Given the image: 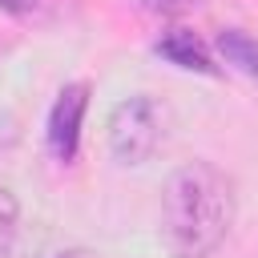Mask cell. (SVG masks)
<instances>
[{"instance_id":"1","label":"cell","mask_w":258,"mask_h":258,"mask_svg":"<svg viewBox=\"0 0 258 258\" xmlns=\"http://www.w3.org/2000/svg\"><path fill=\"white\" fill-rule=\"evenodd\" d=\"M234 226V181L210 165L189 161L169 173L161 189V238L173 258H206Z\"/></svg>"},{"instance_id":"2","label":"cell","mask_w":258,"mask_h":258,"mask_svg":"<svg viewBox=\"0 0 258 258\" xmlns=\"http://www.w3.org/2000/svg\"><path fill=\"white\" fill-rule=\"evenodd\" d=\"M165 141V109L153 97H129L109 113V149L121 165L149 161Z\"/></svg>"},{"instance_id":"3","label":"cell","mask_w":258,"mask_h":258,"mask_svg":"<svg viewBox=\"0 0 258 258\" xmlns=\"http://www.w3.org/2000/svg\"><path fill=\"white\" fill-rule=\"evenodd\" d=\"M85 109H89V85L73 81L56 93L52 113H48V149L56 161H73L81 149V125H85Z\"/></svg>"},{"instance_id":"4","label":"cell","mask_w":258,"mask_h":258,"mask_svg":"<svg viewBox=\"0 0 258 258\" xmlns=\"http://www.w3.org/2000/svg\"><path fill=\"white\" fill-rule=\"evenodd\" d=\"M153 48H157L169 64H177V69L206 73V77H214V73H218V64H214V56H210L206 40H202L198 32H189V28H169V32H161Z\"/></svg>"},{"instance_id":"5","label":"cell","mask_w":258,"mask_h":258,"mask_svg":"<svg viewBox=\"0 0 258 258\" xmlns=\"http://www.w3.org/2000/svg\"><path fill=\"white\" fill-rule=\"evenodd\" d=\"M218 52L226 64H234L238 73L258 81V36L242 32V28H222L218 32Z\"/></svg>"},{"instance_id":"6","label":"cell","mask_w":258,"mask_h":258,"mask_svg":"<svg viewBox=\"0 0 258 258\" xmlns=\"http://www.w3.org/2000/svg\"><path fill=\"white\" fill-rule=\"evenodd\" d=\"M16 218H20V206L8 189H0V258L8 254L12 238H16Z\"/></svg>"},{"instance_id":"7","label":"cell","mask_w":258,"mask_h":258,"mask_svg":"<svg viewBox=\"0 0 258 258\" xmlns=\"http://www.w3.org/2000/svg\"><path fill=\"white\" fill-rule=\"evenodd\" d=\"M141 12H153V16H181L189 8H198L202 0H133Z\"/></svg>"},{"instance_id":"8","label":"cell","mask_w":258,"mask_h":258,"mask_svg":"<svg viewBox=\"0 0 258 258\" xmlns=\"http://www.w3.org/2000/svg\"><path fill=\"white\" fill-rule=\"evenodd\" d=\"M40 4L44 0H0V8L12 16H32V12H40Z\"/></svg>"},{"instance_id":"9","label":"cell","mask_w":258,"mask_h":258,"mask_svg":"<svg viewBox=\"0 0 258 258\" xmlns=\"http://www.w3.org/2000/svg\"><path fill=\"white\" fill-rule=\"evenodd\" d=\"M52 258H93L89 250H60V254H52Z\"/></svg>"}]
</instances>
